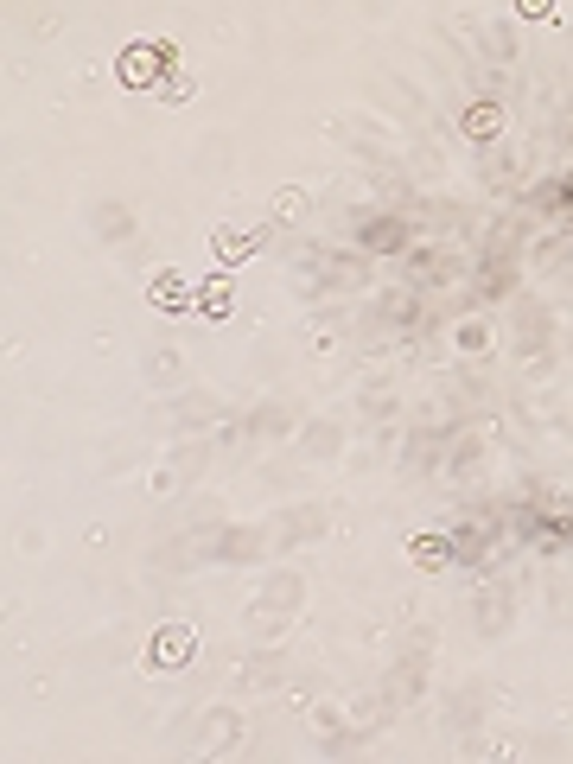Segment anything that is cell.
Segmentation results:
<instances>
[{
    "label": "cell",
    "instance_id": "cell-1",
    "mask_svg": "<svg viewBox=\"0 0 573 764\" xmlns=\"http://www.w3.org/2000/svg\"><path fill=\"white\" fill-rule=\"evenodd\" d=\"M166 64V51H153V45H134V51H121V77L128 83H147L153 71Z\"/></svg>",
    "mask_w": 573,
    "mask_h": 764
}]
</instances>
